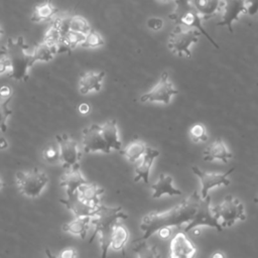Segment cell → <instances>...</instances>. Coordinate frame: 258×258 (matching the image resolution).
I'll return each instance as SVG.
<instances>
[{
  "label": "cell",
  "mask_w": 258,
  "mask_h": 258,
  "mask_svg": "<svg viewBox=\"0 0 258 258\" xmlns=\"http://www.w3.org/2000/svg\"><path fill=\"white\" fill-rule=\"evenodd\" d=\"M128 215L123 212L121 207H108L101 205L91 219V226L94 227V232L90 242L97 236L99 239L101 257L106 258L110 250V239L112 231L119 220L127 219Z\"/></svg>",
  "instance_id": "cell-3"
},
{
  "label": "cell",
  "mask_w": 258,
  "mask_h": 258,
  "mask_svg": "<svg viewBox=\"0 0 258 258\" xmlns=\"http://www.w3.org/2000/svg\"><path fill=\"white\" fill-rule=\"evenodd\" d=\"M171 234V230L169 228H165V229H161L160 231H158V235L160 238L162 239H166L170 236Z\"/></svg>",
  "instance_id": "cell-42"
},
{
  "label": "cell",
  "mask_w": 258,
  "mask_h": 258,
  "mask_svg": "<svg viewBox=\"0 0 258 258\" xmlns=\"http://www.w3.org/2000/svg\"><path fill=\"white\" fill-rule=\"evenodd\" d=\"M198 249L184 232L176 233L170 241L169 258H196Z\"/></svg>",
  "instance_id": "cell-13"
},
{
  "label": "cell",
  "mask_w": 258,
  "mask_h": 258,
  "mask_svg": "<svg viewBox=\"0 0 258 258\" xmlns=\"http://www.w3.org/2000/svg\"><path fill=\"white\" fill-rule=\"evenodd\" d=\"M163 21L158 17H151L147 20V26L153 30H158L162 27Z\"/></svg>",
  "instance_id": "cell-37"
},
{
  "label": "cell",
  "mask_w": 258,
  "mask_h": 258,
  "mask_svg": "<svg viewBox=\"0 0 258 258\" xmlns=\"http://www.w3.org/2000/svg\"><path fill=\"white\" fill-rule=\"evenodd\" d=\"M78 111H79L80 114L86 115V114H88L90 112V105L87 104V103H82V104L79 105Z\"/></svg>",
  "instance_id": "cell-41"
},
{
  "label": "cell",
  "mask_w": 258,
  "mask_h": 258,
  "mask_svg": "<svg viewBox=\"0 0 258 258\" xmlns=\"http://www.w3.org/2000/svg\"><path fill=\"white\" fill-rule=\"evenodd\" d=\"M178 91L174 88V86L168 80V74L163 72L159 82L156 86L148 93L141 96V102H162L165 105L169 104L170 98L176 95Z\"/></svg>",
  "instance_id": "cell-10"
},
{
  "label": "cell",
  "mask_w": 258,
  "mask_h": 258,
  "mask_svg": "<svg viewBox=\"0 0 258 258\" xmlns=\"http://www.w3.org/2000/svg\"><path fill=\"white\" fill-rule=\"evenodd\" d=\"M56 54H58L56 48L46 44L43 41L37 43L34 46V48L32 49V55H33L35 62L36 61H42V62L50 61L51 59H53L56 56Z\"/></svg>",
  "instance_id": "cell-27"
},
{
  "label": "cell",
  "mask_w": 258,
  "mask_h": 258,
  "mask_svg": "<svg viewBox=\"0 0 258 258\" xmlns=\"http://www.w3.org/2000/svg\"><path fill=\"white\" fill-rule=\"evenodd\" d=\"M42 158L48 163L59 162V152L56 143L47 145L42 150Z\"/></svg>",
  "instance_id": "cell-35"
},
{
  "label": "cell",
  "mask_w": 258,
  "mask_h": 258,
  "mask_svg": "<svg viewBox=\"0 0 258 258\" xmlns=\"http://www.w3.org/2000/svg\"><path fill=\"white\" fill-rule=\"evenodd\" d=\"M136 258H161L155 246L148 244L145 240L139 239L134 243L133 248Z\"/></svg>",
  "instance_id": "cell-29"
},
{
  "label": "cell",
  "mask_w": 258,
  "mask_h": 258,
  "mask_svg": "<svg viewBox=\"0 0 258 258\" xmlns=\"http://www.w3.org/2000/svg\"><path fill=\"white\" fill-rule=\"evenodd\" d=\"M1 53L9 64V78L17 82L27 81L35 60L25 39L22 36L9 38Z\"/></svg>",
  "instance_id": "cell-2"
},
{
  "label": "cell",
  "mask_w": 258,
  "mask_h": 258,
  "mask_svg": "<svg viewBox=\"0 0 258 258\" xmlns=\"http://www.w3.org/2000/svg\"><path fill=\"white\" fill-rule=\"evenodd\" d=\"M213 213L223 229L232 227L239 221L246 219L245 209L241 201L233 196H226L217 206L212 207Z\"/></svg>",
  "instance_id": "cell-6"
},
{
  "label": "cell",
  "mask_w": 258,
  "mask_h": 258,
  "mask_svg": "<svg viewBox=\"0 0 258 258\" xmlns=\"http://www.w3.org/2000/svg\"><path fill=\"white\" fill-rule=\"evenodd\" d=\"M11 99H0V132H6L8 127V119L12 114V110L9 107Z\"/></svg>",
  "instance_id": "cell-32"
},
{
  "label": "cell",
  "mask_w": 258,
  "mask_h": 258,
  "mask_svg": "<svg viewBox=\"0 0 258 258\" xmlns=\"http://www.w3.org/2000/svg\"><path fill=\"white\" fill-rule=\"evenodd\" d=\"M61 34L57 31V29L53 26V25H50L49 28L46 30V32L44 33V36H43V39L42 41L45 42L46 44L50 45V46H53L56 48L57 50V45L59 44V42L61 41Z\"/></svg>",
  "instance_id": "cell-33"
},
{
  "label": "cell",
  "mask_w": 258,
  "mask_h": 258,
  "mask_svg": "<svg viewBox=\"0 0 258 258\" xmlns=\"http://www.w3.org/2000/svg\"><path fill=\"white\" fill-rule=\"evenodd\" d=\"M105 72L89 71L80 77L79 91L82 95H87L92 92H99L102 89Z\"/></svg>",
  "instance_id": "cell-17"
},
{
  "label": "cell",
  "mask_w": 258,
  "mask_h": 258,
  "mask_svg": "<svg viewBox=\"0 0 258 258\" xmlns=\"http://www.w3.org/2000/svg\"><path fill=\"white\" fill-rule=\"evenodd\" d=\"M57 13V8L51 2H42L38 3L34 6L32 14H31V21L33 22H44L48 20H52Z\"/></svg>",
  "instance_id": "cell-25"
},
{
  "label": "cell",
  "mask_w": 258,
  "mask_h": 258,
  "mask_svg": "<svg viewBox=\"0 0 258 258\" xmlns=\"http://www.w3.org/2000/svg\"><path fill=\"white\" fill-rule=\"evenodd\" d=\"M13 95V91L12 88L10 86H2L0 88V99L1 100H7V99H11Z\"/></svg>",
  "instance_id": "cell-38"
},
{
  "label": "cell",
  "mask_w": 258,
  "mask_h": 258,
  "mask_svg": "<svg viewBox=\"0 0 258 258\" xmlns=\"http://www.w3.org/2000/svg\"><path fill=\"white\" fill-rule=\"evenodd\" d=\"M82 145L85 153H92L101 151L110 153L100 130V125L92 124L86 127L82 132Z\"/></svg>",
  "instance_id": "cell-12"
},
{
  "label": "cell",
  "mask_w": 258,
  "mask_h": 258,
  "mask_svg": "<svg viewBox=\"0 0 258 258\" xmlns=\"http://www.w3.org/2000/svg\"><path fill=\"white\" fill-rule=\"evenodd\" d=\"M200 34L201 33L197 29L176 25L169 34L167 46L172 52L177 53L180 56L185 55L186 57H190L191 53L189 46L198 41Z\"/></svg>",
  "instance_id": "cell-7"
},
{
  "label": "cell",
  "mask_w": 258,
  "mask_h": 258,
  "mask_svg": "<svg viewBox=\"0 0 258 258\" xmlns=\"http://www.w3.org/2000/svg\"><path fill=\"white\" fill-rule=\"evenodd\" d=\"M100 130L102 136L109 148L110 151L112 150H121V140L118 134L117 128V121L115 119L109 120L102 125H100Z\"/></svg>",
  "instance_id": "cell-19"
},
{
  "label": "cell",
  "mask_w": 258,
  "mask_h": 258,
  "mask_svg": "<svg viewBox=\"0 0 258 258\" xmlns=\"http://www.w3.org/2000/svg\"><path fill=\"white\" fill-rule=\"evenodd\" d=\"M245 5H246V13H248L249 15H254L258 11V1H255V2L246 1Z\"/></svg>",
  "instance_id": "cell-39"
},
{
  "label": "cell",
  "mask_w": 258,
  "mask_h": 258,
  "mask_svg": "<svg viewBox=\"0 0 258 258\" xmlns=\"http://www.w3.org/2000/svg\"><path fill=\"white\" fill-rule=\"evenodd\" d=\"M88 180L84 176L80 166L64 170V173L60 176V186L63 188L66 197L77 194V190L81 185Z\"/></svg>",
  "instance_id": "cell-14"
},
{
  "label": "cell",
  "mask_w": 258,
  "mask_h": 258,
  "mask_svg": "<svg viewBox=\"0 0 258 258\" xmlns=\"http://www.w3.org/2000/svg\"><path fill=\"white\" fill-rule=\"evenodd\" d=\"M222 9L224 10L222 19L217 23L218 26H227L229 31L233 33L232 23L239 19L240 13H246V5L244 1H223Z\"/></svg>",
  "instance_id": "cell-15"
},
{
  "label": "cell",
  "mask_w": 258,
  "mask_h": 258,
  "mask_svg": "<svg viewBox=\"0 0 258 258\" xmlns=\"http://www.w3.org/2000/svg\"><path fill=\"white\" fill-rule=\"evenodd\" d=\"M200 226H209L219 232L223 231V228L213 213L210 196L205 199H201L192 220L183 229L184 233L189 232Z\"/></svg>",
  "instance_id": "cell-9"
},
{
  "label": "cell",
  "mask_w": 258,
  "mask_h": 258,
  "mask_svg": "<svg viewBox=\"0 0 258 258\" xmlns=\"http://www.w3.org/2000/svg\"><path fill=\"white\" fill-rule=\"evenodd\" d=\"M152 188L153 199H158L163 195L168 196H180L182 192L178 188L174 187L172 184V177L165 173H160L158 176V180L150 185Z\"/></svg>",
  "instance_id": "cell-20"
},
{
  "label": "cell",
  "mask_w": 258,
  "mask_h": 258,
  "mask_svg": "<svg viewBox=\"0 0 258 258\" xmlns=\"http://www.w3.org/2000/svg\"><path fill=\"white\" fill-rule=\"evenodd\" d=\"M200 201L201 197L195 190L181 203L166 211L146 214L140 222V230L142 231L140 239L146 241L161 229L180 227L183 224L187 225L192 220Z\"/></svg>",
  "instance_id": "cell-1"
},
{
  "label": "cell",
  "mask_w": 258,
  "mask_h": 258,
  "mask_svg": "<svg viewBox=\"0 0 258 258\" xmlns=\"http://www.w3.org/2000/svg\"><path fill=\"white\" fill-rule=\"evenodd\" d=\"M129 237L130 233L127 227L121 223L116 224L110 239V249L115 252H123L126 244L129 241Z\"/></svg>",
  "instance_id": "cell-24"
},
{
  "label": "cell",
  "mask_w": 258,
  "mask_h": 258,
  "mask_svg": "<svg viewBox=\"0 0 258 258\" xmlns=\"http://www.w3.org/2000/svg\"><path fill=\"white\" fill-rule=\"evenodd\" d=\"M92 217H75L74 220L62 226V231L85 239L91 226Z\"/></svg>",
  "instance_id": "cell-23"
},
{
  "label": "cell",
  "mask_w": 258,
  "mask_h": 258,
  "mask_svg": "<svg viewBox=\"0 0 258 258\" xmlns=\"http://www.w3.org/2000/svg\"><path fill=\"white\" fill-rule=\"evenodd\" d=\"M78 253L77 250L73 247H68L59 252V254L56 256V258H77Z\"/></svg>",
  "instance_id": "cell-36"
},
{
  "label": "cell",
  "mask_w": 258,
  "mask_h": 258,
  "mask_svg": "<svg viewBox=\"0 0 258 258\" xmlns=\"http://www.w3.org/2000/svg\"><path fill=\"white\" fill-rule=\"evenodd\" d=\"M45 254H46V258H56L49 249H45Z\"/></svg>",
  "instance_id": "cell-45"
},
{
  "label": "cell",
  "mask_w": 258,
  "mask_h": 258,
  "mask_svg": "<svg viewBox=\"0 0 258 258\" xmlns=\"http://www.w3.org/2000/svg\"><path fill=\"white\" fill-rule=\"evenodd\" d=\"M91 25L89 21L82 15H73L70 20V31L87 34L91 31Z\"/></svg>",
  "instance_id": "cell-30"
},
{
  "label": "cell",
  "mask_w": 258,
  "mask_h": 258,
  "mask_svg": "<svg viewBox=\"0 0 258 258\" xmlns=\"http://www.w3.org/2000/svg\"><path fill=\"white\" fill-rule=\"evenodd\" d=\"M189 135L194 142H201L206 141L208 139L207 129L204 124L196 123L189 129Z\"/></svg>",
  "instance_id": "cell-34"
},
{
  "label": "cell",
  "mask_w": 258,
  "mask_h": 258,
  "mask_svg": "<svg viewBox=\"0 0 258 258\" xmlns=\"http://www.w3.org/2000/svg\"><path fill=\"white\" fill-rule=\"evenodd\" d=\"M175 4H176V7L174 11L168 15L169 19L173 20L176 25H181L186 28L197 29L200 33L206 35V37L214 46L219 48V44L208 34V32L203 27V24H202L203 18L200 15V13L197 11L192 2L175 1Z\"/></svg>",
  "instance_id": "cell-4"
},
{
  "label": "cell",
  "mask_w": 258,
  "mask_h": 258,
  "mask_svg": "<svg viewBox=\"0 0 258 258\" xmlns=\"http://www.w3.org/2000/svg\"><path fill=\"white\" fill-rule=\"evenodd\" d=\"M233 157V154L228 150L224 141L221 138H218L214 141L208 148L204 150V160L213 161V160H221L224 163H227L229 159Z\"/></svg>",
  "instance_id": "cell-21"
},
{
  "label": "cell",
  "mask_w": 258,
  "mask_h": 258,
  "mask_svg": "<svg viewBox=\"0 0 258 258\" xmlns=\"http://www.w3.org/2000/svg\"><path fill=\"white\" fill-rule=\"evenodd\" d=\"M3 32H4V30H3V28H2V26H1V24H0V36L3 34Z\"/></svg>",
  "instance_id": "cell-47"
},
{
  "label": "cell",
  "mask_w": 258,
  "mask_h": 258,
  "mask_svg": "<svg viewBox=\"0 0 258 258\" xmlns=\"http://www.w3.org/2000/svg\"><path fill=\"white\" fill-rule=\"evenodd\" d=\"M76 195L79 200L88 206L97 209L99 206H101V199L104 195V188L96 182L87 181L79 187Z\"/></svg>",
  "instance_id": "cell-16"
},
{
  "label": "cell",
  "mask_w": 258,
  "mask_h": 258,
  "mask_svg": "<svg viewBox=\"0 0 258 258\" xmlns=\"http://www.w3.org/2000/svg\"><path fill=\"white\" fill-rule=\"evenodd\" d=\"M8 146H9L8 141L5 138L1 137L0 138V150H5V149L8 148Z\"/></svg>",
  "instance_id": "cell-44"
},
{
  "label": "cell",
  "mask_w": 258,
  "mask_h": 258,
  "mask_svg": "<svg viewBox=\"0 0 258 258\" xmlns=\"http://www.w3.org/2000/svg\"><path fill=\"white\" fill-rule=\"evenodd\" d=\"M210 258H227V257L223 251H215L211 254Z\"/></svg>",
  "instance_id": "cell-43"
},
{
  "label": "cell",
  "mask_w": 258,
  "mask_h": 258,
  "mask_svg": "<svg viewBox=\"0 0 258 258\" xmlns=\"http://www.w3.org/2000/svg\"><path fill=\"white\" fill-rule=\"evenodd\" d=\"M234 167L229 169L228 171L224 173H216V172H207L202 170L201 168L197 166H192L191 170L192 172L200 178L202 183V189H201V199L207 198L209 195V190L215 186L220 185H229L230 179L228 176L234 171Z\"/></svg>",
  "instance_id": "cell-11"
},
{
  "label": "cell",
  "mask_w": 258,
  "mask_h": 258,
  "mask_svg": "<svg viewBox=\"0 0 258 258\" xmlns=\"http://www.w3.org/2000/svg\"><path fill=\"white\" fill-rule=\"evenodd\" d=\"M48 181L47 174L37 167L19 171L15 175L17 188L21 195L29 199L38 198L46 188Z\"/></svg>",
  "instance_id": "cell-5"
},
{
  "label": "cell",
  "mask_w": 258,
  "mask_h": 258,
  "mask_svg": "<svg viewBox=\"0 0 258 258\" xmlns=\"http://www.w3.org/2000/svg\"><path fill=\"white\" fill-rule=\"evenodd\" d=\"M159 155V152L155 149L147 147L144 155L136 162L135 164V177L134 181L137 182L139 180H143L144 183L149 182V171L153 164V160L155 157Z\"/></svg>",
  "instance_id": "cell-18"
},
{
  "label": "cell",
  "mask_w": 258,
  "mask_h": 258,
  "mask_svg": "<svg viewBox=\"0 0 258 258\" xmlns=\"http://www.w3.org/2000/svg\"><path fill=\"white\" fill-rule=\"evenodd\" d=\"M254 202H255V204H256V205H258V197L254 199Z\"/></svg>",
  "instance_id": "cell-48"
},
{
  "label": "cell",
  "mask_w": 258,
  "mask_h": 258,
  "mask_svg": "<svg viewBox=\"0 0 258 258\" xmlns=\"http://www.w3.org/2000/svg\"><path fill=\"white\" fill-rule=\"evenodd\" d=\"M104 43H105V40L103 36L100 34V32H98L97 30L91 29V31L86 34L85 40L81 46L87 47V48H95V47L104 45Z\"/></svg>",
  "instance_id": "cell-31"
},
{
  "label": "cell",
  "mask_w": 258,
  "mask_h": 258,
  "mask_svg": "<svg viewBox=\"0 0 258 258\" xmlns=\"http://www.w3.org/2000/svg\"><path fill=\"white\" fill-rule=\"evenodd\" d=\"M147 147L148 146L145 142L139 139H135L128 143L123 150H120V152L130 162L136 163L144 155Z\"/></svg>",
  "instance_id": "cell-26"
},
{
  "label": "cell",
  "mask_w": 258,
  "mask_h": 258,
  "mask_svg": "<svg viewBox=\"0 0 258 258\" xmlns=\"http://www.w3.org/2000/svg\"><path fill=\"white\" fill-rule=\"evenodd\" d=\"M5 73H9V64L7 60L2 56L0 57V75H3Z\"/></svg>",
  "instance_id": "cell-40"
},
{
  "label": "cell",
  "mask_w": 258,
  "mask_h": 258,
  "mask_svg": "<svg viewBox=\"0 0 258 258\" xmlns=\"http://www.w3.org/2000/svg\"><path fill=\"white\" fill-rule=\"evenodd\" d=\"M192 4L203 20H206L212 17L218 10L222 9L223 1H194Z\"/></svg>",
  "instance_id": "cell-28"
},
{
  "label": "cell",
  "mask_w": 258,
  "mask_h": 258,
  "mask_svg": "<svg viewBox=\"0 0 258 258\" xmlns=\"http://www.w3.org/2000/svg\"><path fill=\"white\" fill-rule=\"evenodd\" d=\"M59 152V163L64 170L80 166L82 152L79 143L68 134L55 136Z\"/></svg>",
  "instance_id": "cell-8"
},
{
  "label": "cell",
  "mask_w": 258,
  "mask_h": 258,
  "mask_svg": "<svg viewBox=\"0 0 258 258\" xmlns=\"http://www.w3.org/2000/svg\"><path fill=\"white\" fill-rule=\"evenodd\" d=\"M3 186H4V182H3V180H2V178H1V176H0V189H1Z\"/></svg>",
  "instance_id": "cell-46"
},
{
  "label": "cell",
  "mask_w": 258,
  "mask_h": 258,
  "mask_svg": "<svg viewBox=\"0 0 258 258\" xmlns=\"http://www.w3.org/2000/svg\"><path fill=\"white\" fill-rule=\"evenodd\" d=\"M60 202L66 206L68 210H70L75 217H93L97 209L92 208L79 200L77 195H72L69 197H66L64 199L60 200Z\"/></svg>",
  "instance_id": "cell-22"
}]
</instances>
